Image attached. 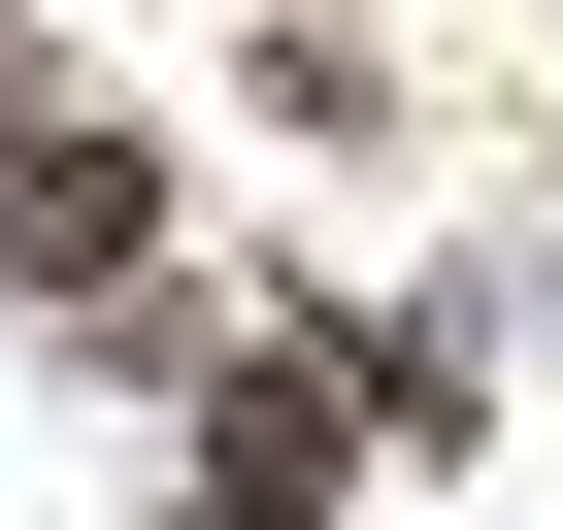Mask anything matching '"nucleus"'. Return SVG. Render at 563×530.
Masks as SVG:
<instances>
[{"mask_svg":"<svg viewBox=\"0 0 563 530\" xmlns=\"http://www.w3.org/2000/svg\"><path fill=\"white\" fill-rule=\"evenodd\" d=\"M133 232H166V166H133V133L0 100V299H133Z\"/></svg>","mask_w":563,"mask_h":530,"instance_id":"nucleus-1","label":"nucleus"}]
</instances>
